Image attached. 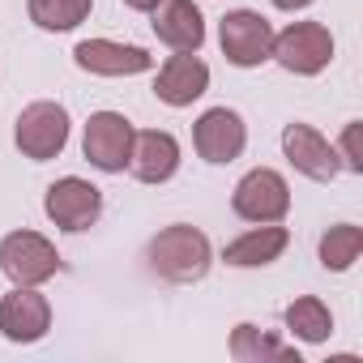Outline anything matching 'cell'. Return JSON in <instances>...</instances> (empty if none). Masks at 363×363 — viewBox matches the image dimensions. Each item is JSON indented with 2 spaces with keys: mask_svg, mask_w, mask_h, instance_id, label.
Wrapping results in <instances>:
<instances>
[{
  "mask_svg": "<svg viewBox=\"0 0 363 363\" xmlns=\"http://www.w3.org/2000/svg\"><path fill=\"white\" fill-rule=\"evenodd\" d=\"M150 261L171 282H197L210 269V240L193 227H167L150 244Z\"/></svg>",
  "mask_w": 363,
  "mask_h": 363,
  "instance_id": "cell-1",
  "label": "cell"
},
{
  "mask_svg": "<svg viewBox=\"0 0 363 363\" xmlns=\"http://www.w3.org/2000/svg\"><path fill=\"white\" fill-rule=\"evenodd\" d=\"M69 141V111L60 103H30L18 120V145L26 158H56Z\"/></svg>",
  "mask_w": 363,
  "mask_h": 363,
  "instance_id": "cell-2",
  "label": "cell"
},
{
  "mask_svg": "<svg viewBox=\"0 0 363 363\" xmlns=\"http://www.w3.org/2000/svg\"><path fill=\"white\" fill-rule=\"evenodd\" d=\"M235 214L248 218V223H278L291 206V193H286V179L269 167H257L248 171L240 184H235Z\"/></svg>",
  "mask_w": 363,
  "mask_h": 363,
  "instance_id": "cell-3",
  "label": "cell"
},
{
  "mask_svg": "<svg viewBox=\"0 0 363 363\" xmlns=\"http://www.w3.org/2000/svg\"><path fill=\"white\" fill-rule=\"evenodd\" d=\"M56 265H60L56 248L35 231H13L5 244H0V269H5L18 286H35V282L52 278Z\"/></svg>",
  "mask_w": 363,
  "mask_h": 363,
  "instance_id": "cell-4",
  "label": "cell"
},
{
  "mask_svg": "<svg viewBox=\"0 0 363 363\" xmlns=\"http://www.w3.org/2000/svg\"><path fill=\"white\" fill-rule=\"evenodd\" d=\"M269 56H278L282 69H291V73H320L333 60V39L320 22H295L291 30H282L274 39Z\"/></svg>",
  "mask_w": 363,
  "mask_h": 363,
  "instance_id": "cell-5",
  "label": "cell"
},
{
  "mask_svg": "<svg viewBox=\"0 0 363 363\" xmlns=\"http://www.w3.org/2000/svg\"><path fill=\"white\" fill-rule=\"evenodd\" d=\"M223 52H227V60L240 65V69H252V65L269 60V52H274V30H269V22H265L261 13H248V9L227 13V18H223Z\"/></svg>",
  "mask_w": 363,
  "mask_h": 363,
  "instance_id": "cell-6",
  "label": "cell"
},
{
  "mask_svg": "<svg viewBox=\"0 0 363 363\" xmlns=\"http://www.w3.org/2000/svg\"><path fill=\"white\" fill-rule=\"evenodd\" d=\"M133 150V124L116 111H99L86 124V158L99 171H124Z\"/></svg>",
  "mask_w": 363,
  "mask_h": 363,
  "instance_id": "cell-7",
  "label": "cell"
},
{
  "mask_svg": "<svg viewBox=\"0 0 363 363\" xmlns=\"http://www.w3.org/2000/svg\"><path fill=\"white\" fill-rule=\"evenodd\" d=\"M99 210H103L99 189L86 184V179H77V175H69V179H60V184L48 189V218L56 227H65V231H86L99 218Z\"/></svg>",
  "mask_w": 363,
  "mask_h": 363,
  "instance_id": "cell-8",
  "label": "cell"
},
{
  "mask_svg": "<svg viewBox=\"0 0 363 363\" xmlns=\"http://www.w3.org/2000/svg\"><path fill=\"white\" fill-rule=\"evenodd\" d=\"M210 86V69L193 56V52H175L162 69H158V82H154V94L167 103V107H189L193 99H201Z\"/></svg>",
  "mask_w": 363,
  "mask_h": 363,
  "instance_id": "cell-9",
  "label": "cell"
},
{
  "mask_svg": "<svg viewBox=\"0 0 363 363\" xmlns=\"http://www.w3.org/2000/svg\"><path fill=\"white\" fill-rule=\"evenodd\" d=\"M154 35L175 52H197L206 39V22L193 0H158L154 5Z\"/></svg>",
  "mask_w": 363,
  "mask_h": 363,
  "instance_id": "cell-10",
  "label": "cell"
},
{
  "mask_svg": "<svg viewBox=\"0 0 363 363\" xmlns=\"http://www.w3.org/2000/svg\"><path fill=\"white\" fill-rule=\"evenodd\" d=\"M193 141H197V150H201V158H206V162H231V158H240V150H244L248 133H244V120H240L235 111L214 107V111H206V116H201V124H197Z\"/></svg>",
  "mask_w": 363,
  "mask_h": 363,
  "instance_id": "cell-11",
  "label": "cell"
},
{
  "mask_svg": "<svg viewBox=\"0 0 363 363\" xmlns=\"http://www.w3.org/2000/svg\"><path fill=\"white\" fill-rule=\"evenodd\" d=\"M77 65L86 73H103V77H124V73H145L154 65V56L145 48H124V43H111V39H86L77 43Z\"/></svg>",
  "mask_w": 363,
  "mask_h": 363,
  "instance_id": "cell-12",
  "label": "cell"
},
{
  "mask_svg": "<svg viewBox=\"0 0 363 363\" xmlns=\"http://www.w3.org/2000/svg\"><path fill=\"white\" fill-rule=\"evenodd\" d=\"M128 167L145 184H162L179 167V145L171 133H133V150H128Z\"/></svg>",
  "mask_w": 363,
  "mask_h": 363,
  "instance_id": "cell-13",
  "label": "cell"
},
{
  "mask_svg": "<svg viewBox=\"0 0 363 363\" xmlns=\"http://www.w3.org/2000/svg\"><path fill=\"white\" fill-rule=\"evenodd\" d=\"M282 145H286V158H291L303 175H312V179H333V175H337V154H333V145H329L316 128H308V124H286Z\"/></svg>",
  "mask_w": 363,
  "mask_h": 363,
  "instance_id": "cell-14",
  "label": "cell"
},
{
  "mask_svg": "<svg viewBox=\"0 0 363 363\" xmlns=\"http://www.w3.org/2000/svg\"><path fill=\"white\" fill-rule=\"evenodd\" d=\"M48 299L39 291H13L5 303H0V329L13 342H35L48 329Z\"/></svg>",
  "mask_w": 363,
  "mask_h": 363,
  "instance_id": "cell-15",
  "label": "cell"
},
{
  "mask_svg": "<svg viewBox=\"0 0 363 363\" xmlns=\"http://www.w3.org/2000/svg\"><path fill=\"white\" fill-rule=\"evenodd\" d=\"M282 248H286V231L282 227H257V231L240 235L227 248V265H269Z\"/></svg>",
  "mask_w": 363,
  "mask_h": 363,
  "instance_id": "cell-16",
  "label": "cell"
},
{
  "mask_svg": "<svg viewBox=\"0 0 363 363\" xmlns=\"http://www.w3.org/2000/svg\"><path fill=\"white\" fill-rule=\"evenodd\" d=\"M90 13V0H30V18L43 30H69Z\"/></svg>",
  "mask_w": 363,
  "mask_h": 363,
  "instance_id": "cell-17",
  "label": "cell"
},
{
  "mask_svg": "<svg viewBox=\"0 0 363 363\" xmlns=\"http://www.w3.org/2000/svg\"><path fill=\"white\" fill-rule=\"evenodd\" d=\"M286 325H291L299 337L320 342V337L329 333V312H325L316 299H295V303L286 308Z\"/></svg>",
  "mask_w": 363,
  "mask_h": 363,
  "instance_id": "cell-18",
  "label": "cell"
},
{
  "mask_svg": "<svg viewBox=\"0 0 363 363\" xmlns=\"http://www.w3.org/2000/svg\"><path fill=\"white\" fill-rule=\"evenodd\" d=\"M359 244H363L359 227H333V231L320 240V257H325L329 269H346V265L359 257Z\"/></svg>",
  "mask_w": 363,
  "mask_h": 363,
  "instance_id": "cell-19",
  "label": "cell"
},
{
  "mask_svg": "<svg viewBox=\"0 0 363 363\" xmlns=\"http://www.w3.org/2000/svg\"><path fill=\"white\" fill-rule=\"evenodd\" d=\"M274 5H278V9H286V13H295V9H308L312 0H274Z\"/></svg>",
  "mask_w": 363,
  "mask_h": 363,
  "instance_id": "cell-20",
  "label": "cell"
},
{
  "mask_svg": "<svg viewBox=\"0 0 363 363\" xmlns=\"http://www.w3.org/2000/svg\"><path fill=\"white\" fill-rule=\"evenodd\" d=\"M124 5H128V9H141V13H150V9L158 5V0H124Z\"/></svg>",
  "mask_w": 363,
  "mask_h": 363,
  "instance_id": "cell-21",
  "label": "cell"
}]
</instances>
